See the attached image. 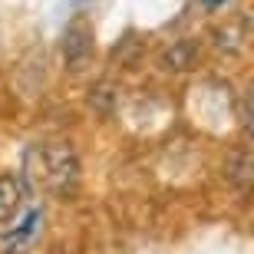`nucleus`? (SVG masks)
Listing matches in <instances>:
<instances>
[{
  "instance_id": "obj_2",
  "label": "nucleus",
  "mask_w": 254,
  "mask_h": 254,
  "mask_svg": "<svg viewBox=\"0 0 254 254\" xmlns=\"http://www.w3.org/2000/svg\"><path fill=\"white\" fill-rule=\"evenodd\" d=\"M63 60H66V66L69 69H83L89 60H93V27L86 23V17H76V20H69L66 23V30H63Z\"/></svg>"
},
{
  "instance_id": "obj_6",
  "label": "nucleus",
  "mask_w": 254,
  "mask_h": 254,
  "mask_svg": "<svg viewBox=\"0 0 254 254\" xmlns=\"http://www.w3.org/2000/svg\"><path fill=\"white\" fill-rule=\"evenodd\" d=\"M225 175L238 191H251L254 189V149H238L235 155L228 159Z\"/></svg>"
},
{
  "instance_id": "obj_7",
  "label": "nucleus",
  "mask_w": 254,
  "mask_h": 254,
  "mask_svg": "<svg viewBox=\"0 0 254 254\" xmlns=\"http://www.w3.org/2000/svg\"><path fill=\"white\" fill-rule=\"evenodd\" d=\"M195 63H198V43L195 40H175L162 53V69H172V73H185Z\"/></svg>"
},
{
  "instance_id": "obj_8",
  "label": "nucleus",
  "mask_w": 254,
  "mask_h": 254,
  "mask_svg": "<svg viewBox=\"0 0 254 254\" xmlns=\"http://www.w3.org/2000/svg\"><path fill=\"white\" fill-rule=\"evenodd\" d=\"M241 123H245L248 135L254 139V86H248L241 93Z\"/></svg>"
},
{
  "instance_id": "obj_5",
  "label": "nucleus",
  "mask_w": 254,
  "mask_h": 254,
  "mask_svg": "<svg viewBox=\"0 0 254 254\" xmlns=\"http://www.w3.org/2000/svg\"><path fill=\"white\" fill-rule=\"evenodd\" d=\"M23 205V182L17 172H0V225L13 221Z\"/></svg>"
},
{
  "instance_id": "obj_3",
  "label": "nucleus",
  "mask_w": 254,
  "mask_h": 254,
  "mask_svg": "<svg viewBox=\"0 0 254 254\" xmlns=\"http://www.w3.org/2000/svg\"><path fill=\"white\" fill-rule=\"evenodd\" d=\"M40 221H43V211H40V208H30L27 215L10 228V235L3 238V251L0 254H27L33 235L40 231Z\"/></svg>"
},
{
  "instance_id": "obj_4",
  "label": "nucleus",
  "mask_w": 254,
  "mask_h": 254,
  "mask_svg": "<svg viewBox=\"0 0 254 254\" xmlns=\"http://www.w3.org/2000/svg\"><path fill=\"white\" fill-rule=\"evenodd\" d=\"M248 33H251V23H248L245 17L221 20V27L215 30V50H218V53H228V57H235V53L245 50Z\"/></svg>"
},
{
  "instance_id": "obj_1",
  "label": "nucleus",
  "mask_w": 254,
  "mask_h": 254,
  "mask_svg": "<svg viewBox=\"0 0 254 254\" xmlns=\"http://www.w3.org/2000/svg\"><path fill=\"white\" fill-rule=\"evenodd\" d=\"M23 169L33 185H40L43 191H53V195H66L79 179V162H76V152L69 149V142L30 145L23 155Z\"/></svg>"
}]
</instances>
